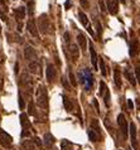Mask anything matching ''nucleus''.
I'll use <instances>...</instances> for the list:
<instances>
[{"label": "nucleus", "instance_id": "f257e3e1", "mask_svg": "<svg viewBox=\"0 0 140 150\" xmlns=\"http://www.w3.org/2000/svg\"><path fill=\"white\" fill-rule=\"evenodd\" d=\"M35 102H37V106L40 107L43 110H47L48 109V93H47V90L43 85H39L37 87V91H35Z\"/></svg>", "mask_w": 140, "mask_h": 150}, {"label": "nucleus", "instance_id": "f03ea898", "mask_svg": "<svg viewBox=\"0 0 140 150\" xmlns=\"http://www.w3.org/2000/svg\"><path fill=\"white\" fill-rule=\"evenodd\" d=\"M78 76H80V78H81V82L85 85L86 90L90 91L92 88V86H93V76H92L91 71H90L88 68H83L80 72Z\"/></svg>", "mask_w": 140, "mask_h": 150}, {"label": "nucleus", "instance_id": "7ed1b4c3", "mask_svg": "<svg viewBox=\"0 0 140 150\" xmlns=\"http://www.w3.org/2000/svg\"><path fill=\"white\" fill-rule=\"evenodd\" d=\"M38 30L42 33L43 35L48 34L49 32V27H51V24H49V19H48V15L47 14H42L39 16L38 19Z\"/></svg>", "mask_w": 140, "mask_h": 150}, {"label": "nucleus", "instance_id": "20e7f679", "mask_svg": "<svg viewBox=\"0 0 140 150\" xmlns=\"http://www.w3.org/2000/svg\"><path fill=\"white\" fill-rule=\"evenodd\" d=\"M28 69H29V72L33 73V74L42 76V62L38 61V59L32 61L29 63V66H28Z\"/></svg>", "mask_w": 140, "mask_h": 150}, {"label": "nucleus", "instance_id": "39448f33", "mask_svg": "<svg viewBox=\"0 0 140 150\" xmlns=\"http://www.w3.org/2000/svg\"><path fill=\"white\" fill-rule=\"evenodd\" d=\"M19 82H20V85H22V87H24L25 90H30L33 87V83H34L33 78L28 73H23L22 76H20Z\"/></svg>", "mask_w": 140, "mask_h": 150}, {"label": "nucleus", "instance_id": "423d86ee", "mask_svg": "<svg viewBox=\"0 0 140 150\" xmlns=\"http://www.w3.org/2000/svg\"><path fill=\"white\" fill-rule=\"evenodd\" d=\"M11 143H13V137L8 134L6 131L0 130V144H1L4 148H9Z\"/></svg>", "mask_w": 140, "mask_h": 150}, {"label": "nucleus", "instance_id": "0eeeda50", "mask_svg": "<svg viewBox=\"0 0 140 150\" xmlns=\"http://www.w3.org/2000/svg\"><path fill=\"white\" fill-rule=\"evenodd\" d=\"M46 76H47V81H48L49 83L54 82L56 77H57V71H56V67H54V66H53L52 63H48V64H47Z\"/></svg>", "mask_w": 140, "mask_h": 150}, {"label": "nucleus", "instance_id": "6e6552de", "mask_svg": "<svg viewBox=\"0 0 140 150\" xmlns=\"http://www.w3.org/2000/svg\"><path fill=\"white\" fill-rule=\"evenodd\" d=\"M117 124H119V127H120L124 137H127V121H126L124 114H120L117 116Z\"/></svg>", "mask_w": 140, "mask_h": 150}, {"label": "nucleus", "instance_id": "1a4fd4ad", "mask_svg": "<svg viewBox=\"0 0 140 150\" xmlns=\"http://www.w3.org/2000/svg\"><path fill=\"white\" fill-rule=\"evenodd\" d=\"M106 8L111 15H116L119 11V0H106Z\"/></svg>", "mask_w": 140, "mask_h": 150}, {"label": "nucleus", "instance_id": "9d476101", "mask_svg": "<svg viewBox=\"0 0 140 150\" xmlns=\"http://www.w3.org/2000/svg\"><path fill=\"white\" fill-rule=\"evenodd\" d=\"M27 29H28V32H29L30 35L35 37V38H38L39 37V30H38V27H37L34 19H30L29 22L27 23Z\"/></svg>", "mask_w": 140, "mask_h": 150}, {"label": "nucleus", "instance_id": "9b49d317", "mask_svg": "<svg viewBox=\"0 0 140 150\" xmlns=\"http://www.w3.org/2000/svg\"><path fill=\"white\" fill-rule=\"evenodd\" d=\"M68 52H69V56H71L72 61H77L78 57H80V48L78 45L75 43H69L68 44Z\"/></svg>", "mask_w": 140, "mask_h": 150}, {"label": "nucleus", "instance_id": "f8f14e48", "mask_svg": "<svg viewBox=\"0 0 140 150\" xmlns=\"http://www.w3.org/2000/svg\"><path fill=\"white\" fill-rule=\"evenodd\" d=\"M24 58L27 61H34L37 58V53H35V49L30 47V45H27L25 49H24Z\"/></svg>", "mask_w": 140, "mask_h": 150}, {"label": "nucleus", "instance_id": "ddd939ff", "mask_svg": "<svg viewBox=\"0 0 140 150\" xmlns=\"http://www.w3.org/2000/svg\"><path fill=\"white\" fill-rule=\"evenodd\" d=\"M130 136H131V144L134 149H138V141H136V125L134 122L130 124Z\"/></svg>", "mask_w": 140, "mask_h": 150}, {"label": "nucleus", "instance_id": "4468645a", "mask_svg": "<svg viewBox=\"0 0 140 150\" xmlns=\"http://www.w3.org/2000/svg\"><path fill=\"white\" fill-rule=\"evenodd\" d=\"M140 52V45L138 40H133L130 43V57H136Z\"/></svg>", "mask_w": 140, "mask_h": 150}, {"label": "nucleus", "instance_id": "2eb2a0df", "mask_svg": "<svg viewBox=\"0 0 140 150\" xmlns=\"http://www.w3.org/2000/svg\"><path fill=\"white\" fill-rule=\"evenodd\" d=\"M14 15H15V19L19 20V22H22V20L25 18V8L24 6H19L14 9Z\"/></svg>", "mask_w": 140, "mask_h": 150}, {"label": "nucleus", "instance_id": "dca6fc26", "mask_svg": "<svg viewBox=\"0 0 140 150\" xmlns=\"http://www.w3.org/2000/svg\"><path fill=\"white\" fill-rule=\"evenodd\" d=\"M20 125H22V127H23V130H28V129L30 127V122H29V120H28V115L27 114H20Z\"/></svg>", "mask_w": 140, "mask_h": 150}, {"label": "nucleus", "instance_id": "f3484780", "mask_svg": "<svg viewBox=\"0 0 140 150\" xmlns=\"http://www.w3.org/2000/svg\"><path fill=\"white\" fill-rule=\"evenodd\" d=\"M56 143V139L54 136H53L51 132H47L46 135H44V144H46V148H52L53 145Z\"/></svg>", "mask_w": 140, "mask_h": 150}, {"label": "nucleus", "instance_id": "a211bd4d", "mask_svg": "<svg viewBox=\"0 0 140 150\" xmlns=\"http://www.w3.org/2000/svg\"><path fill=\"white\" fill-rule=\"evenodd\" d=\"M38 148L35 146L33 140H24L22 143V150H37Z\"/></svg>", "mask_w": 140, "mask_h": 150}, {"label": "nucleus", "instance_id": "6ab92c4d", "mask_svg": "<svg viewBox=\"0 0 140 150\" xmlns=\"http://www.w3.org/2000/svg\"><path fill=\"white\" fill-rule=\"evenodd\" d=\"M114 81H115V86L117 88H121V74H120V69L117 67H115L114 69Z\"/></svg>", "mask_w": 140, "mask_h": 150}, {"label": "nucleus", "instance_id": "aec40b11", "mask_svg": "<svg viewBox=\"0 0 140 150\" xmlns=\"http://www.w3.org/2000/svg\"><path fill=\"white\" fill-rule=\"evenodd\" d=\"M90 53H91V62H92L93 68H97V61H98V58H97L96 51H95L92 43H90Z\"/></svg>", "mask_w": 140, "mask_h": 150}, {"label": "nucleus", "instance_id": "412c9836", "mask_svg": "<svg viewBox=\"0 0 140 150\" xmlns=\"http://www.w3.org/2000/svg\"><path fill=\"white\" fill-rule=\"evenodd\" d=\"M88 137H90V140L93 141V143H96V141H100L101 140V134L100 132H97V131H95L92 130V129H90L88 130Z\"/></svg>", "mask_w": 140, "mask_h": 150}, {"label": "nucleus", "instance_id": "4be33fe9", "mask_svg": "<svg viewBox=\"0 0 140 150\" xmlns=\"http://www.w3.org/2000/svg\"><path fill=\"white\" fill-rule=\"evenodd\" d=\"M77 42H78V44H80L82 51H86V47H87V39H86V37L82 34V33H80V34L77 35Z\"/></svg>", "mask_w": 140, "mask_h": 150}, {"label": "nucleus", "instance_id": "5701e85b", "mask_svg": "<svg viewBox=\"0 0 140 150\" xmlns=\"http://www.w3.org/2000/svg\"><path fill=\"white\" fill-rule=\"evenodd\" d=\"M62 98H63V105H64V109H66V111H72L73 110V103H72V101H71V98H68L67 96H62Z\"/></svg>", "mask_w": 140, "mask_h": 150}, {"label": "nucleus", "instance_id": "b1692460", "mask_svg": "<svg viewBox=\"0 0 140 150\" xmlns=\"http://www.w3.org/2000/svg\"><path fill=\"white\" fill-rule=\"evenodd\" d=\"M124 73H125V77L129 80V82L131 83L133 86H136V80H135V77H134V74L131 73V71L129 68H125L124 71Z\"/></svg>", "mask_w": 140, "mask_h": 150}, {"label": "nucleus", "instance_id": "393cba45", "mask_svg": "<svg viewBox=\"0 0 140 150\" xmlns=\"http://www.w3.org/2000/svg\"><path fill=\"white\" fill-rule=\"evenodd\" d=\"M78 18H80V22L82 23V25L83 27H90V20H88V18H87V15H86L83 11H80L78 13Z\"/></svg>", "mask_w": 140, "mask_h": 150}, {"label": "nucleus", "instance_id": "a878e982", "mask_svg": "<svg viewBox=\"0 0 140 150\" xmlns=\"http://www.w3.org/2000/svg\"><path fill=\"white\" fill-rule=\"evenodd\" d=\"M73 148V144L71 141L68 140H62V143H61V149L62 150H72Z\"/></svg>", "mask_w": 140, "mask_h": 150}, {"label": "nucleus", "instance_id": "bb28decb", "mask_svg": "<svg viewBox=\"0 0 140 150\" xmlns=\"http://www.w3.org/2000/svg\"><path fill=\"white\" fill-rule=\"evenodd\" d=\"M98 62H100V69L102 76H107V71H106V66H105V61L102 58H98Z\"/></svg>", "mask_w": 140, "mask_h": 150}, {"label": "nucleus", "instance_id": "cd10ccee", "mask_svg": "<svg viewBox=\"0 0 140 150\" xmlns=\"http://www.w3.org/2000/svg\"><path fill=\"white\" fill-rule=\"evenodd\" d=\"M104 102H105L106 107H110V91H109V88L106 90V92L104 93Z\"/></svg>", "mask_w": 140, "mask_h": 150}, {"label": "nucleus", "instance_id": "c85d7f7f", "mask_svg": "<svg viewBox=\"0 0 140 150\" xmlns=\"http://www.w3.org/2000/svg\"><path fill=\"white\" fill-rule=\"evenodd\" d=\"M90 129H92V130H95V131H97V132H100L101 134V131H100V126H98V122H97V120H92L91 121V127Z\"/></svg>", "mask_w": 140, "mask_h": 150}, {"label": "nucleus", "instance_id": "c756f323", "mask_svg": "<svg viewBox=\"0 0 140 150\" xmlns=\"http://www.w3.org/2000/svg\"><path fill=\"white\" fill-rule=\"evenodd\" d=\"M68 77H69V82H71V85H72L73 87H76V86H77V81H76V77H75V74H73V72H71V71H69Z\"/></svg>", "mask_w": 140, "mask_h": 150}, {"label": "nucleus", "instance_id": "7c9ffc66", "mask_svg": "<svg viewBox=\"0 0 140 150\" xmlns=\"http://www.w3.org/2000/svg\"><path fill=\"white\" fill-rule=\"evenodd\" d=\"M106 90H107V86H106V83L104 81L100 82V95L104 96V93L106 92Z\"/></svg>", "mask_w": 140, "mask_h": 150}, {"label": "nucleus", "instance_id": "2f4dec72", "mask_svg": "<svg viewBox=\"0 0 140 150\" xmlns=\"http://www.w3.org/2000/svg\"><path fill=\"white\" fill-rule=\"evenodd\" d=\"M95 25H96V30H97V35L100 37L102 34V27H101V24L98 20H95Z\"/></svg>", "mask_w": 140, "mask_h": 150}, {"label": "nucleus", "instance_id": "473e14b6", "mask_svg": "<svg viewBox=\"0 0 140 150\" xmlns=\"http://www.w3.org/2000/svg\"><path fill=\"white\" fill-rule=\"evenodd\" d=\"M80 4L83 9H88L90 8V0H80Z\"/></svg>", "mask_w": 140, "mask_h": 150}, {"label": "nucleus", "instance_id": "72a5a7b5", "mask_svg": "<svg viewBox=\"0 0 140 150\" xmlns=\"http://www.w3.org/2000/svg\"><path fill=\"white\" fill-rule=\"evenodd\" d=\"M98 5H100V9H101L102 13H105V11L107 10V8H106V4H105L104 0H98Z\"/></svg>", "mask_w": 140, "mask_h": 150}, {"label": "nucleus", "instance_id": "f704fd0d", "mask_svg": "<svg viewBox=\"0 0 140 150\" xmlns=\"http://www.w3.org/2000/svg\"><path fill=\"white\" fill-rule=\"evenodd\" d=\"M33 141H34V144H35V146L37 148H40V149H42V140H40L39 139V137H34V140H33Z\"/></svg>", "mask_w": 140, "mask_h": 150}, {"label": "nucleus", "instance_id": "c9c22d12", "mask_svg": "<svg viewBox=\"0 0 140 150\" xmlns=\"http://www.w3.org/2000/svg\"><path fill=\"white\" fill-rule=\"evenodd\" d=\"M28 112H29L30 115H35V110H34V105L30 102L29 106H28Z\"/></svg>", "mask_w": 140, "mask_h": 150}, {"label": "nucleus", "instance_id": "e433bc0d", "mask_svg": "<svg viewBox=\"0 0 140 150\" xmlns=\"http://www.w3.org/2000/svg\"><path fill=\"white\" fill-rule=\"evenodd\" d=\"M28 11H29V15L34 14V1H30L29 3V9H28Z\"/></svg>", "mask_w": 140, "mask_h": 150}, {"label": "nucleus", "instance_id": "4c0bfd02", "mask_svg": "<svg viewBox=\"0 0 140 150\" xmlns=\"http://www.w3.org/2000/svg\"><path fill=\"white\" fill-rule=\"evenodd\" d=\"M0 19L4 20V22H8V16L5 14V11L1 10V9H0Z\"/></svg>", "mask_w": 140, "mask_h": 150}, {"label": "nucleus", "instance_id": "58836bf2", "mask_svg": "<svg viewBox=\"0 0 140 150\" xmlns=\"http://www.w3.org/2000/svg\"><path fill=\"white\" fill-rule=\"evenodd\" d=\"M19 107H20V110H24V100L20 93H19Z\"/></svg>", "mask_w": 140, "mask_h": 150}, {"label": "nucleus", "instance_id": "ea45409f", "mask_svg": "<svg viewBox=\"0 0 140 150\" xmlns=\"http://www.w3.org/2000/svg\"><path fill=\"white\" fill-rule=\"evenodd\" d=\"M135 74H136L138 83H140V67H136V68H135Z\"/></svg>", "mask_w": 140, "mask_h": 150}, {"label": "nucleus", "instance_id": "a19ab883", "mask_svg": "<svg viewBox=\"0 0 140 150\" xmlns=\"http://www.w3.org/2000/svg\"><path fill=\"white\" fill-rule=\"evenodd\" d=\"M64 40L67 42V43H69V40H71V34H69L68 32L64 33Z\"/></svg>", "mask_w": 140, "mask_h": 150}, {"label": "nucleus", "instance_id": "79ce46f5", "mask_svg": "<svg viewBox=\"0 0 140 150\" xmlns=\"http://www.w3.org/2000/svg\"><path fill=\"white\" fill-rule=\"evenodd\" d=\"M93 106L96 107L97 114H100V107H98V102H97V100H93Z\"/></svg>", "mask_w": 140, "mask_h": 150}, {"label": "nucleus", "instance_id": "37998d69", "mask_svg": "<svg viewBox=\"0 0 140 150\" xmlns=\"http://www.w3.org/2000/svg\"><path fill=\"white\" fill-rule=\"evenodd\" d=\"M127 106H129L130 110L134 109V105H133V101H131V100H127Z\"/></svg>", "mask_w": 140, "mask_h": 150}, {"label": "nucleus", "instance_id": "c03bdc74", "mask_svg": "<svg viewBox=\"0 0 140 150\" xmlns=\"http://www.w3.org/2000/svg\"><path fill=\"white\" fill-rule=\"evenodd\" d=\"M136 109L140 110V98H136Z\"/></svg>", "mask_w": 140, "mask_h": 150}, {"label": "nucleus", "instance_id": "a18cd8bd", "mask_svg": "<svg viewBox=\"0 0 140 150\" xmlns=\"http://www.w3.org/2000/svg\"><path fill=\"white\" fill-rule=\"evenodd\" d=\"M63 85H64V87H66V88H69V86H68L67 81H66V78H63Z\"/></svg>", "mask_w": 140, "mask_h": 150}, {"label": "nucleus", "instance_id": "49530a36", "mask_svg": "<svg viewBox=\"0 0 140 150\" xmlns=\"http://www.w3.org/2000/svg\"><path fill=\"white\" fill-rule=\"evenodd\" d=\"M23 30V25H22V23H19L18 24V32H22Z\"/></svg>", "mask_w": 140, "mask_h": 150}, {"label": "nucleus", "instance_id": "de8ad7c7", "mask_svg": "<svg viewBox=\"0 0 140 150\" xmlns=\"http://www.w3.org/2000/svg\"><path fill=\"white\" fill-rule=\"evenodd\" d=\"M69 3H71V0H67V3H66V8H69Z\"/></svg>", "mask_w": 140, "mask_h": 150}, {"label": "nucleus", "instance_id": "09e8293b", "mask_svg": "<svg viewBox=\"0 0 140 150\" xmlns=\"http://www.w3.org/2000/svg\"><path fill=\"white\" fill-rule=\"evenodd\" d=\"M0 4L4 6V5H5V0H0Z\"/></svg>", "mask_w": 140, "mask_h": 150}, {"label": "nucleus", "instance_id": "8fccbe9b", "mask_svg": "<svg viewBox=\"0 0 140 150\" xmlns=\"http://www.w3.org/2000/svg\"><path fill=\"white\" fill-rule=\"evenodd\" d=\"M1 78H3V77H1V73H0V81H1Z\"/></svg>", "mask_w": 140, "mask_h": 150}, {"label": "nucleus", "instance_id": "3c124183", "mask_svg": "<svg viewBox=\"0 0 140 150\" xmlns=\"http://www.w3.org/2000/svg\"><path fill=\"white\" fill-rule=\"evenodd\" d=\"M0 88H1V81H0Z\"/></svg>", "mask_w": 140, "mask_h": 150}, {"label": "nucleus", "instance_id": "603ef678", "mask_svg": "<svg viewBox=\"0 0 140 150\" xmlns=\"http://www.w3.org/2000/svg\"><path fill=\"white\" fill-rule=\"evenodd\" d=\"M127 150H133V149H131V148H127Z\"/></svg>", "mask_w": 140, "mask_h": 150}, {"label": "nucleus", "instance_id": "864d4df0", "mask_svg": "<svg viewBox=\"0 0 140 150\" xmlns=\"http://www.w3.org/2000/svg\"><path fill=\"white\" fill-rule=\"evenodd\" d=\"M0 32H1V25H0Z\"/></svg>", "mask_w": 140, "mask_h": 150}]
</instances>
